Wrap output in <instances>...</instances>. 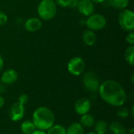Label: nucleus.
<instances>
[{
	"label": "nucleus",
	"mask_w": 134,
	"mask_h": 134,
	"mask_svg": "<svg viewBox=\"0 0 134 134\" xmlns=\"http://www.w3.org/2000/svg\"><path fill=\"white\" fill-rule=\"evenodd\" d=\"M98 93L104 102L114 107H122L126 100L125 90L115 80H107L100 84Z\"/></svg>",
	"instance_id": "f257e3e1"
},
{
	"label": "nucleus",
	"mask_w": 134,
	"mask_h": 134,
	"mask_svg": "<svg viewBox=\"0 0 134 134\" xmlns=\"http://www.w3.org/2000/svg\"><path fill=\"white\" fill-rule=\"evenodd\" d=\"M31 121L33 122L36 130L45 131L54 125L55 116L49 108L42 106L35 110Z\"/></svg>",
	"instance_id": "f03ea898"
},
{
	"label": "nucleus",
	"mask_w": 134,
	"mask_h": 134,
	"mask_svg": "<svg viewBox=\"0 0 134 134\" xmlns=\"http://www.w3.org/2000/svg\"><path fill=\"white\" fill-rule=\"evenodd\" d=\"M57 5L54 0H42L37 8L38 16L44 20L53 19L57 13Z\"/></svg>",
	"instance_id": "7ed1b4c3"
},
{
	"label": "nucleus",
	"mask_w": 134,
	"mask_h": 134,
	"mask_svg": "<svg viewBox=\"0 0 134 134\" xmlns=\"http://www.w3.org/2000/svg\"><path fill=\"white\" fill-rule=\"evenodd\" d=\"M119 24L120 27L127 31H133L134 29V13L130 9H124L119 15Z\"/></svg>",
	"instance_id": "20e7f679"
},
{
	"label": "nucleus",
	"mask_w": 134,
	"mask_h": 134,
	"mask_svg": "<svg viewBox=\"0 0 134 134\" xmlns=\"http://www.w3.org/2000/svg\"><path fill=\"white\" fill-rule=\"evenodd\" d=\"M107 24L104 16L100 13H93L88 16L86 20V27L92 31H99L103 29Z\"/></svg>",
	"instance_id": "39448f33"
},
{
	"label": "nucleus",
	"mask_w": 134,
	"mask_h": 134,
	"mask_svg": "<svg viewBox=\"0 0 134 134\" xmlns=\"http://www.w3.org/2000/svg\"><path fill=\"white\" fill-rule=\"evenodd\" d=\"M82 83L88 91L93 93L98 92L100 84L97 75L93 71H87L82 76Z\"/></svg>",
	"instance_id": "423d86ee"
},
{
	"label": "nucleus",
	"mask_w": 134,
	"mask_h": 134,
	"mask_svg": "<svg viewBox=\"0 0 134 134\" xmlns=\"http://www.w3.org/2000/svg\"><path fill=\"white\" fill-rule=\"evenodd\" d=\"M86 68L85 61L82 57H75L68 63V71L70 74L75 76L80 75L83 73Z\"/></svg>",
	"instance_id": "0eeeda50"
},
{
	"label": "nucleus",
	"mask_w": 134,
	"mask_h": 134,
	"mask_svg": "<svg viewBox=\"0 0 134 134\" xmlns=\"http://www.w3.org/2000/svg\"><path fill=\"white\" fill-rule=\"evenodd\" d=\"M24 113L25 105H23L19 102H15L9 108V116L13 122H19L24 118Z\"/></svg>",
	"instance_id": "6e6552de"
},
{
	"label": "nucleus",
	"mask_w": 134,
	"mask_h": 134,
	"mask_svg": "<svg viewBox=\"0 0 134 134\" xmlns=\"http://www.w3.org/2000/svg\"><path fill=\"white\" fill-rule=\"evenodd\" d=\"M79 12L86 16H89L94 13V4L91 0H79L77 4Z\"/></svg>",
	"instance_id": "1a4fd4ad"
},
{
	"label": "nucleus",
	"mask_w": 134,
	"mask_h": 134,
	"mask_svg": "<svg viewBox=\"0 0 134 134\" xmlns=\"http://www.w3.org/2000/svg\"><path fill=\"white\" fill-rule=\"evenodd\" d=\"M91 108V101L88 98L82 97L76 100L75 104V111L78 115H82L87 114Z\"/></svg>",
	"instance_id": "9d476101"
},
{
	"label": "nucleus",
	"mask_w": 134,
	"mask_h": 134,
	"mask_svg": "<svg viewBox=\"0 0 134 134\" xmlns=\"http://www.w3.org/2000/svg\"><path fill=\"white\" fill-rule=\"evenodd\" d=\"M17 72L13 69H8L2 74L0 82L4 85H11L14 83L17 80Z\"/></svg>",
	"instance_id": "9b49d317"
},
{
	"label": "nucleus",
	"mask_w": 134,
	"mask_h": 134,
	"mask_svg": "<svg viewBox=\"0 0 134 134\" xmlns=\"http://www.w3.org/2000/svg\"><path fill=\"white\" fill-rule=\"evenodd\" d=\"M42 27V21L38 17H30L24 23V28L30 32L38 31Z\"/></svg>",
	"instance_id": "f8f14e48"
},
{
	"label": "nucleus",
	"mask_w": 134,
	"mask_h": 134,
	"mask_svg": "<svg viewBox=\"0 0 134 134\" xmlns=\"http://www.w3.org/2000/svg\"><path fill=\"white\" fill-rule=\"evenodd\" d=\"M97 39V35L92 30H90V29L86 30L82 34V40L86 46H93L96 43Z\"/></svg>",
	"instance_id": "ddd939ff"
},
{
	"label": "nucleus",
	"mask_w": 134,
	"mask_h": 134,
	"mask_svg": "<svg viewBox=\"0 0 134 134\" xmlns=\"http://www.w3.org/2000/svg\"><path fill=\"white\" fill-rule=\"evenodd\" d=\"M108 129L112 134H127L126 128L119 122H112L108 125Z\"/></svg>",
	"instance_id": "4468645a"
},
{
	"label": "nucleus",
	"mask_w": 134,
	"mask_h": 134,
	"mask_svg": "<svg viewBox=\"0 0 134 134\" xmlns=\"http://www.w3.org/2000/svg\"><path fill=\"white\" fill-rule=\"evenodd\" d=\"M95 122H95L94 117L93 115L88 114V113L82 115L80 118V120H79V123L83 127H86V128H90V127L93 126Z\"/></svg>",
	"instance_id": "2eb2a0df"
},
{
	"label": "nucleus",
	"mask_w": 134,
	"mask_h": 134,
	"mask_svg": "<svg viewBox=\"0 0 134 134\" xmlns=\"http://www.w3.org/2000/svg\"><path fill=\"white\" fill-rule=\"evenodd\" d=\"M67 134H84V127L79 122L71 123L68 129H66Z\"/></svg>",
	"instance_id": "dca6fc26"
},
{
	"label": "nucleus",
	"mask_w": 134,
	"mask_h": 134,
	"mask_svg": "<svg viewBox=\"0 0 134 134\" xmlns=\"http://www.w3.org/2000/svg\"><path fill=\"white\" fill-rule=\"evenodd\" d=\"M108 130V123L104 120H99L94 124V132L97 134H105Z\"/></svg>",
	"instance_id": "f3484780"
},
{
	"label": "nucleus",
	"mask_w": 134,
	"mask_h": 134,
	"mask_svg": "<svg viewBox=\"0 0 134 134\" xmlns=\"http://www.w3.org/2000/svg\"><path fill=\"white\" fill-rule=\"evenodd\" d=\"M36 130L31 120H26L20 125V131L24 134H31Z\"/></svg>",
	"instance_id": "a211bd4d"
},
{
	"label": "nucleus",
	"mask_w": 134,
	"mask_h": 134,
	"mask_svg": "<svg viewBox=\"0 0 134 134\" xmlns=\"http://www.w3.org/2000/svg\"><path fill=\"white\" fill-rule=\"evenodd\" d=\"M110 5L116 9H126L130 2V0H108Z\"/></svg>",
	"instance_id": "6ab92c4d"
},
{
	"label": "nucleus",
	"mask_w": 134,
	"mask_h": 134,
	"mask_svg": "<svg viewBox=\"0 0 134 134\" xmlns=\"http://www.w3.org/2000/svg\"><path fill=\"white\" fill-rule=\"evenodd\" d=\"M125 59L126 60V62L131 65H134V46L132 45L130 46H129L125 52Z\"/></svg>",
	"instance_id": "aec40b11"
},
{
	"label": "nucleus",
	"mask_w": 134,
	"mask_h": 134,
	"mask_svg": "<svg viewBox=\"0 0 134 134\" xmlns=\"http://www.w3.org/2000/svg\"><path fill=\"white\" fill-rule=\"evenodd\" d=\"M57 5L60 7H77L78 1L77 0H54Z\"/></svg>",
	"instance_id": "412c9836"
},
{
	"label": "nucleus",
	"mask_w": 134,
	"mask_h": 134,
	"mask_svg": "<svg viewBox=\"0 0 134 134\" xmlns=\"http://www.w3.org/2000/svg\"><path fill=\"white\" fill-rule=\"evenodd\" d=\"M46 134H67L66 129L61 125H53L47 130Z\"/></svg>",
	"instance_id": "4be33fe9"
},
{
	"label": "nucleus",
	"mask_w": 134,
	"mask_h": 134,
	"mask_svg": "<svg viewBox=\"0 0 134 134\" xmlns=\"http://www.w3.org/2000/svg\"><path fill=\"white\" fill-rule=\"evenodd\" d=\"M117 115L121 119H126L130 115V111L126 108H120L117 111Z\"/></svg>",
	"instance_id": "5701e85b"
},
{
	"label": "nucleus",
	"mask_w": 134,
	"mask_h": 134,
	"mask_svg": "<svg viewBox=\"0 0 134 134\" xmlns=\"http://www.w3.org/2000/svg\"><path fill=\"white\" fill-rule=\"evenodd\" d=\"M27 101H28V97H27V95H26V94H21V95L19 96L18 101L17 102H19L20 104H21L23 105H25L27 103Z\"/></svg>",
	"instance_id": "b1692460"
},
{
	"label": "nucleus",
	"mask_w": 134,
	"mask_h": 134,
	"mask_svg": "<svg viewBox=\"0 0 134 134\" xmlns=\"http://www.w3.org/2000/svg\"><path fill=\"white\" fill-rule=\"evenodd\" d=\"M7 20H8V17L6 14L4 12L0 11V26L5 24L7 23Z\"/></svg>",
	"instance_id": "393cba45"
},
{
	"label": "nucleus",
	"mask_w": 134,
	"mask_h": 134,
	"mask_svg": "<svg viewBox=\"0 0 134 134\" xmlns=\"http://www.w3.org/2000/svg\"><path fill=\"white\" fill-rule=\"evenodd\" d=\"M126 41L131 46L134 44V33L133 31H130L126 37Z\"/></svg>",
	"instance_id": "a878e982"
},
{
	"label": "nucleus",
	"mask_w": 134,
	"mask_h": 134,
	"mask_svg": "<svg viewBox=\"0 0 134 134\" xmlns=\"http://www.w3.org/2000/svg\"><path fill=\"white\" fill-rule=\"evenodd\" d=\"M3 67H4V60H3L2 57L0 55V72H1V71L2 70Z\"/></svg>",
	"instance_id": "bb28decb"
},
{
	"label": "nucleus",
	"mask_w": 134,
	"mask_h": 134,
	"mask_svg": "<svg viewBox=\"0 0 134 134\" xmlns=\"http://www.w3.org/2000/svg\"><path fill=\"white\" fill-rule=\"evenodd\" d=\"M31 134H46V133L43 130H35Z\"/></svg>",
	"instance_id": "cd10ccee"
},
{
	"label": "nucleus",
	"mask_w": 134,
	"mask_h": 134,
	"mask_svg": "<svg viewBox=\"0 0 134 134\" xmlns=\"http://www.w3.org/2000/svg\"><path fill=\"white\" fill-rule=\"evenodd\" d=\"M4 104H5V100H4V98L0 95V108H2L3 107Z\"/></svg>",
	"instance_id": "c85d7f7f"
},
{
	"label": "nucleus",
	"mask_w": 134,
	"mask_h": 134,
	"mask_svg": "<svg viewBox=\"0 0 134 134\" xmlns=\"http://www.w3.org/2000/svg\"><path fill=\"white\" fill-rule=\"evenodd\" d=\"M5 91V88L4 85L0 84V94H1V93H4Z\"/></svg>",
	"instance_id": "c756f323"
},
{
	"label": "nucleus",
	"mask_w": 134,
	"mask_h": 134,
	"mask_svg": "<svg viewBox=\"0 0 134 134\" xmlns=\"http://www.w3.org/2000/svg\"><path fill=\"white\" fill-rule=\"evenodd\" d=\"M93 3H102V2H104L105 1L107 0H91Z\"/></svg>",
	"instance_id": "7c9ffc66"
},
{
	"label": "nucleus",
	"mask_w": 134,
	"mask_h": 134,
	"mask_svg": "<svg viewBox=\"0 0 134 134\" xmlns=\"http://www.w3.org/2000/svg\"><path fill=\"white\" fill-rule=\"evenodd\" d=\"M130 115H131V116H132V117H133L134 116V106L133 105L131 107V109H130Z\"/></svg>",
	"instance_id": "2f4dec72"
},
{
	"label": "nucleus",
	"mask_w": 134,
	"mask_h": 134,
	"mask_svg": "<svg viewBox=\"0 0 134 134\" xmlns=\"http://www.w3.org/2000/svg\"><path fill=\"white\" fill-rule=\"evenodd\" d=\"M133 129H130V131H129V132H127V133H128L129 134H133Z\"/></svg>",
	"instance_id": "473e14b6"
},
{
	"label": "nucleus",
	"mask_w": 134,
	"mask_h": 134,
	"mask_svg": "<svg viewBox=\"0 0 134 134\" xmlns=\"http://www.w3.org/2000/svg\"><path fill=\"white\" fill-rule=\"evenodd\" d=\"M86 134H97L94 131H91V132H89V133H87Z\"/></svg>",
	"instance_id": "72a5a7b5"
},
{
	"label": "nucleus",
	"mask_w": 134,
	"mask_h": 134,
	"mask_svg": "<svg viewBox=\"0 0 134 134\" xmlns=\"http://www.w3.org/2000/svg\"><path fill=\"white\" fill-rule=\"evenodd\" d=\"M0 84H1V82H0Z\"/></svg>",
	"instance_id": "f704fd0d"
},
{
	"label": "nucleus",
	"mask_w": 134,
	"mask_h": 134,
	"mask_svg": "<svg viewBox=\"0 0 134 134\" xmlns=\"http://www.w3.org/2000/svg\"><path fill=\"white\" fill-rule=\"evenodd\" d=\"M77 1H79V0H77Z\"/></svg>",
	"instance_id": "c9c22d12"
}]
</instances>
